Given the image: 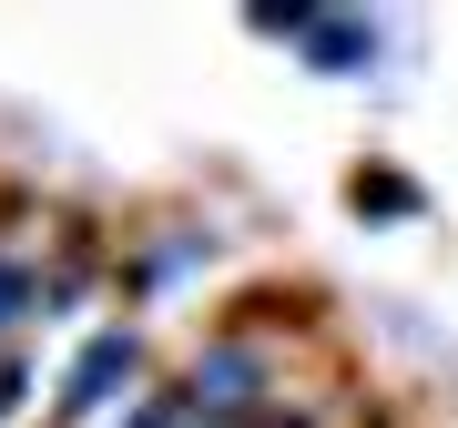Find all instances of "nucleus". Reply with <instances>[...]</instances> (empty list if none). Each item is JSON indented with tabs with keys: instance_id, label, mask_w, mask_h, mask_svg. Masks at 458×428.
<instances>
[{
	"instance_id": "obj_2",
	"label": "nucleus",
	"mask_w": 458,
	"mask_h": 428,
	"mask_svg": "<svg viewBox=\"0 0 458 428\" xmlns=\"http://www.w3.org/2000/svg\"><path fill=\"white\" fill-rule=\"evenodd\" d=\"M21 306H41V286H31V276H11V265H0V316H21Z\"/></svg>"
},
{
	"instance_id": "obj_3",
	"label": "nucleus",
	"mask_w": 458,
	"mask_h": 428,
	"mask_svg": "<svg viewBox=\"0 0 458 428\" xmlns=\"http://www.w3.org/2000/svg\"><path fill=\"white\" fill-rule=\"evenodd\" d=\"M11 398H21V367H11V357H0V408H11Z\"/></svg>"
},
{
	"instance_id": "obj_1",
	"label": "nucleus",
	"mask_w": 458,
	"mask_h": 428,
	"mask_svg": "<svg viewBox=\"0 0 458 428\" xmlns=\"http://www.w3.org/2000/svg\"><path fill=\"white\" fill-rule=\"evenodd\" d=\"M123 367H132V347L113 337V347H102V357L82 367V378H72V408H82V398H102V388H113V378H123Z\"/></svg>"
}]
</instances>
